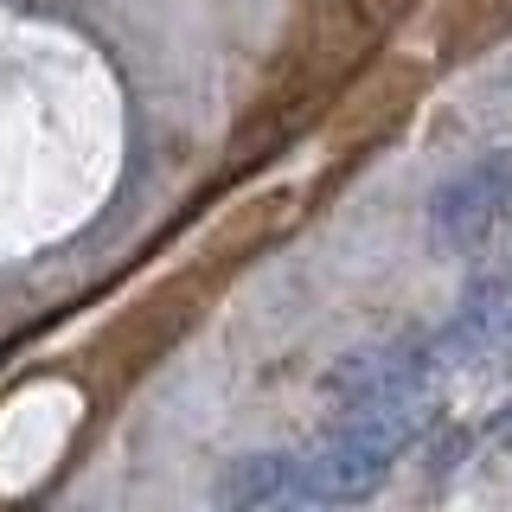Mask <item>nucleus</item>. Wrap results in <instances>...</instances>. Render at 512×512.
<instances>
[{
  "instance_id": "1",
  "label": "nucleus",
  "mask_w": 512,
  "mask_h": 512,
  "mask_svg": "<svg viewBox=\"0 0 512 512\" xmlns=\"http://www.w3.org/2000/svg\"><path fill=\"white\" fill-rule=\"evenodd\" d=\"M410 436L416 423H397V416H340L308 455H295L301 493L308 500H365L391 480Z\"/></svg>"
},
{
  "instance_id": "2",
  "label": "nucleus",
  "mask_w": 512,
  "mask_h": 512,
  "mask_svg": "<svg viewBox=\"0 0 512 512\" xmlns=\"http://www.w3.org/2000/svg\"><path fill=\"white\" fill-rule=\"evenodd\" d=\"M429 391H436V352L429 346H372L333 365L327 397L340 416H397V423H423Z\"/></svg>"
},
{
  "instance_id": "3",
  "label": "nucleus",
  "mask_w": 512,
  "mask_h": 512,
  "mask_svg": "<svg viewBox=\"0 0 512 512\" xmlns=\"http://www.w3.org/2000/svg\"><path fill=\"white\" fill-rule=\"evenodd\" d=\"M512 205V154H480L461 173H448L429 199V231L442 250H480L500 231Z\"/></svg>"
},
{
  "instance_id": "4",
  "label": "nucleus",
  "mask_w": 512,
  "mask_h": 512,
  "mask_svg": "<svg viewBox=\"0 0 512 512\" xmlns=\"http://www.w3.org/2000/svg\"><path fill=\"white\" fill-rule=\"evenodd\" d=\"M442 352L468 365H512V282H480L448 320Z\"/></svg>"
},
{
  "instance_id": "5",
  "label": "nucleus",
  "mask_w": 512,
  "mask_h": 512,
  "mask_svg": "<svg viewBox=\"0 0 512 512\" xmlns=\"http://www.w3.org/2000/svg\"><path fill=\"white\" fill-rule=\"evenodd\" d=\"M218 500L224 506H301L308 493H301L295 455H250L218 480Z\"/></svg>"
}]
</instances>
